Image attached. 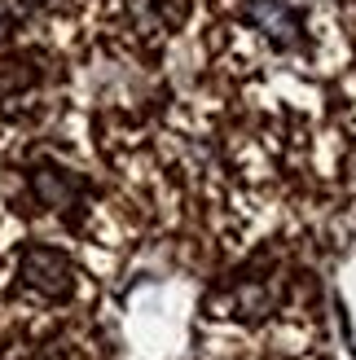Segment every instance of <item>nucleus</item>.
<instances>
[{
    "label": "nucleus",
    "instance_id": "f257e3e1",
    "mask_svg": "<svg viewBox=\"0 0 356 360\" xmlns=\"http://www.w3.org/2000/svg\"><path fill=\"white\" fill-rule=\"evenodd\" d=\"M242 22L260 31L269 49L277 53H304L308 49V31H304V13L286 0H242Z\"/></svg>",
    "mask_w": 356,
    "mask_h": 360
},
{
    "label": "nucleus",
    "instance_id": "f03ea898",
    "mask_svg": "<svg viewBox=\"0 0 356 360\" xmlns=\"http://www.w3.org/2000/svg\"><path fill=\"white\" fill-rule=\"evenodd\" d=\"M23 281L44 299H66L75 290V264H70L58 246H27L23 250Z\"/></svg>",
    "mask_w": 356,
    "mask_h": 360
},
{
    "label": "nucleus",
    "instance_id": "7ed1b4c3",
    "mask_svg": "<svg viewBox=\"0 0 356 360\" xmlns=\"http://www.w3.org/2000/svg\"><path fill=\"white\" fill-rule=\"evenodd\" d=\"M31 189H35V198H40L44 207L66 211V207H75V198H80V193H88V180H80L75 172H66V167L40 163V167L31 172Z\"/></svg>",
    "mask_w": 356,
    "mask_h": 360
}]
</instances>
